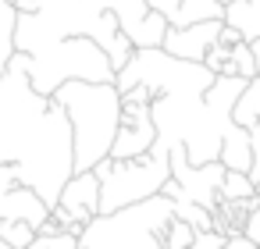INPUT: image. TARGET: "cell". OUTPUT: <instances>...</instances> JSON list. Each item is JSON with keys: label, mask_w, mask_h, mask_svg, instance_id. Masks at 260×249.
Returning <instances> with one entry per match:
<instances>
[{"label": "cell", "mask_w": 260, "mask_h": 249, "mask_svg": "<svg viewBox=\"0 0 260 249\" xmlns=\"http://www.w3.org/2000/svg\"><path fill=\"white\" fill-rule=\"evenodd\" d=\"M0 164H15L18 182L36 189L47 206L57 203L64 182L75 174L68 111L32 89L22 50L0 72Z\"/></svg>", "instance_id": "cell-1"}, {"label": "cell", "mask_w": 260, "mask_h": 249, "mask_svg": "<svg viewBox=\"0 0 260 249\" xmlns=\"http://www.w3.org/2000/svg\"><path fill=\"white\" fill-rule=\"evenodd\" d=\"M50 96L68 111L75 171H93L100 160L111 157L114 132L121 121V89L114 82L72 79V82H61Z\"/></svg>", "instance_id": "cell-2"}, {"label": "cell", "mask_w": 260, "mask_h": 249, "mask_svg": "<svg viewBox=\"0 0 260 249\" xmlns=\"http://www.w3.org/2000/svg\"><path fill=\"white\" fill-rule=\"evenodd\" d=\"M175 217V206L164 192L139 203L96 214L79 231V249H164V231Z\"/></svg>", "instance_id": "cell-3"}, {"label": "cell", "mask_w": 260, "mask_h": 249, "mask_svg": "<svg viewBox=\"0 0 260 249\" xmlns=\"http://www.w3.org/2000/svg\"><path fill=\"white\" fill-rule=\"evenodd\" d=\"M25 72L32 89H40L43 96H50L61 82H72V79L114 82L111 57L89 36H61V40L40 43L32 54H25Z\"/></svg>", "instance_id": "cell-4"}, {"label": "cell", "mask_w": 260, "mask_h": 249, "mask_svg": "<svg viewBox=\"0 0 260 249\" xmlns=\"http://www.w3.org/2000/svg\"><path fill=\"white\" fill-rule=\"evenodd\" d=\"M93 171L100 178V214H111L118 206L157 196L164 189V182L171 178V150L153 139V146L143 157H128V160L107 157Z\"/></svg>", "instance_id": "cell-5"}, {"label": "cell", "mask_w": 260, "mask_h": 249, "mask_svg": "<svg viewBox=\"0 0 260 249\" xmlns=\"http://www.w3.org/2000/svg\"><path fill=\"white\" fill-rule=\"evenodd\" d=\"M224 164L210 160V164H189L185 146H171V178L164 182V196L168 199H192L207 210L217 206L221 199V182H224Z\"/></svg>", "instance_id": "cell-6"}, {"label": "cell", "mask_w": 260, "mask_h": 249, "mask_svg": "<svg viewBox=\"0 0 260 249\" xmlns=\"http://www.w3.org/2000/svg\"><path fill=\"white\" fill-rule=\"evenodd\" d=\"M47 217H50V206L36 189L18 182V167L0 164V221H29L32 228H40Z\"/></svg>", "instance_id": "cell-7"}, {"label": "cell", "mask_w": 260, "mask_h": 249, "mask_svg": "<svg viewBox=\"0 0 260 249\" xmlns=\"http://www.w3.org/2000/svg\"><path fill=\"white\" fill-rule=\"evenodd\" d=\"M157 139V125L150 118V103H136V100H121V121L114 132V146H111V160H128V157H143Z\"/></svg>", "instance_id": "cell-8"}, {"label": "cell", "mask_w": 260, "mask_h": 249, "mask_svg": "<svg viewBox=\"0 0 260 249\" xmlns=\"http://www.w3.org/2000/svg\"><path fill=\"white\" fill-rule=\"evenodd\" d=\"M221 29H224V18H214V22H192V25H168L164 32V50L182 57V61H203L207 50L221 40Z\"/></svg>", "instance_id": "cell-9"}, {"label": "cell", "mask_w": 260, "mask_h": 249, "mask_svg": "<svg viewBox=\"0 0 260 249\" xmlns=\"http://www.w3.org/2000/svg\"><path fill=\"white\" fill-rule=\"evenodd\" d=\"M57 203H61L75 221L89 224V221L100 214V178H96V171H75V174L64 182Z\"/></svg>", "instance_id": "cell-10"}, {"label": "cell", "mask_w": 260, "mask_h": 249, "mask_svg": "<svg viewBox=\"0 0 260 249\" xmlns=\"http://www.w3.org/2000/svg\"><path fill=\"white\" fill-rule=\"evenodd\" d=\"M217 160H221L228 171H249V164H253L249 128H242V125H235V121H232V128L224 132V143H221Z\"/></svg>", "instance_id": "cell-11"}, {"label": "cell", "mask_w": 260, "mask_h": 249, "mask_svg": "<svg viewBox=\"0 0 260 249\" xmlns=\"http://www.w3.org/2000/svg\"><path fill=\"white\" fill-rule=\"evenodd\" d=\"M224 25H232L246 43L260 40V0H228L224 4Z\"/></svg>", "instance_id": "cell-12"}, {"label": "cell", "mask_w": 260, "mask_h": 249, "mask_svg": "<svg viewBox=\"0 0 260 249\" xmlns=\"http://www.w3.org/2000/svg\"><path fill=\"white\" fill-rule=\"evenodd\" d=\"M93 4H96L100 11H111L128 40H136L143 18L150 15V4H146V0H93ZM132 47H136V43H132Z\"/></svg>", "instance_id": "cell-13"}, {"label": "cell", "mask_w": 260, "mask_h": 249, "mask_svg": "<svg viewBox=\"0 0 260 249\" xmlns=\"http://www.w3.org/2000/svg\"><path fill=\"white\" fill-rule=\"evenodd\" d=\"M214 18H224L221 0H178V8L168 22L171 25H192V22H214Z\"/></svg>", "instance_id": "cell-14"}, {"label": "cell", "mask_w": 260, "mask_h": 249, "mask_svg": "<svg viewBox=\"0 0 260 249\" xmlns=\"http://www.w3.org/2000/svg\"><path fill=\"white\" fill-rule=\"evenodd\" d=\"M232 121L242 125V128H253L260 121V79H249L232 107Z\"/></svg>", "instance_id": "cell-15"}, {"label": "cell", "mask_w": 260, "mask_h": 249, "mask_svg": "<svg viewBox=\"0 0 260 249\" xmlns=\"http://www.w3.org/2000/svg\"><path fill=\"white\" fill-rule=\"evenodd\" d=\"M15 25H18V8L11 0H0V68L15 54Z\"/></svg>", "instance_id": "cell-16"}, {"label": "cell", "mask_w": 260, "mask_h": 249, "mask_svg": "<svg viewBox=\"0 0 260 249\" xmlns=\"http://www.w3.org/2000/svg\"><path fill=\"white\" fill-rule=\"evenodd\" d=\"M253 196H256V185L249 182L246 171H224L221 199H228V203H242V199H253Z\"/></svg>", "instance_id": "cell-17"}, {"label": "cell", "mask_w": 260, "mask_h": 249, "mask_svg": "<svg viewBox=\"0 0 260 249\" xmlns=\"http://www.w3.org/2000/svg\"><path fill=\"white\" fill-rule=\"evenodd\" d=\"M171 206H175V217L189 221L196 231H210L214 228V210H207V206H200L192 199H171Z\"/></svg>", "instance_id": "cell-18"}, {"label": "cell", "mask_w": 260, "mask_h": 249, "mask_svg": "<svg viewBox=\"0 0 260 249\" xmlns=\"http://www.w3.org/2000/svg\"><path fill=\"white\" fill-rule=\"evenodd\" d=\"M0 238L11 249H29L32 238H36V228L29 221H0Z\"/></svg>", "instance_id": "cell-19"}, {"label": "cell", "mask_w": 260, "mask_h": 249, "mask_svg": "<svg viewBox=\"0 0 260 249\" xmlns=\"http://www.w3.org/2000/svg\"><path fill=\"white\" fill-rule=\"evenodd\" d=\"M192 238H196V228L182 217H171L164 231V249H192Z\"/></svg>", "instance_id": "cell-20"}, {"label": "cell", "mask_w": 260, "mask_h": 249, "mask_svg": "<svg viewBox=\"0 0 260 249\" xmlns=\"http://www.w3.org/2000/svg\"><path fill=\"white\" fill-rule=\"evenodd\" d=\"M203 64H207L214 75H239V72H235V61H232V47H224V43H214V47L207 50Z\"/></svg>", "instance_id": "cell-21"}, {"label": "cell", "mask_w": 260, "mask_h": 249, "mask_svg": "<svg viewBox=\"0 0 260 249\" xmlns=\"http://www.w3.org/2000/svg\"><path fill=\"white\" fill-rule=\"evenodd\" d=\"M232 61H235V72H239L242 79H256V57H253V47H249L246 40H239V43L232 47Z\"/></svg>", "instance_id": "cell-22"}, {"label": "cell", "mask_w": 260, "mask_h": 249, "mask_svg": "<svg viewBox=\"0 0 260 249\" xmlns=\"http://www.w3.org/2000/svg\"><path fill=\"white\" fill-rule=\"evenodd\" d=\"M29 249H79V235H72V231H54V235H36Z\"/></svg>", "instance_id": "cell-23"}, {"label": "cell", "mask_w": 260, "mask_h": 249, "mask_svg": "<svg viewBox=\"0 0 260 249\" xmlns=\"http://www.w3.org/2000/svg\"><path fill=\"white\" fill-rule=\"evenodd\" d=\"M249 146H253V164H249V182L256 185V196H260V121L249 128Z\"/></svg>", "instance_id": "cell-24"}, {"label": "cell", "mask_w": 260, "mask_h": 249, "mask_svg": "<svg viewBox=\"0 0 260 249\" xmlns=\"http://www.w3.org/2000/svg\"><path fill=\"white\" fill-rule=\"evenodd\" d=\"M224 249H260V245H256L249 235L239 231V235H228V238H224Z\"/></svg>", "instance_id": "cell-25"}, {"label": "cell", "mask_w": 260, "mask_h": 249, "mask_svg": "<svg viewBox=\"0 0 260 249\" xmlns=\"http://www.w3.org/2000/svg\"><path fill=\"white\" fill-rule=\"evenodd\" d=\"M146 4H150L153 11H160L164 18H171V15H175V8H178V0H146Z\"/></svg>", "instance_id": "cell-26"}, {"label": "cell", "mask_w": 260, "mask_h": 249, "mask_svg": "<svg viewBox=\"0 0 260 249\" xmlns=\"http://www.w3.org/2000/svg\"><path fill=\"white\" fill-rule=\"evenodd\" d=\"M239 40H242V36H239V32H235L232 25H224V29H221V40H217V43H224V47H235Z\"/></svg>", "instance_id": "cell-27"}, {"label": "cell", "mask_w": 260, "mask_h": 249, "mask_svg": "<svg viewBox=\"0 0 260 249\" xmlns=\"http://www.w3.org/2000/svg\"><path fill=\"white\" fill-rule=\"evenodd\" d=\"M249 47H253V57H256V79H260V40H253Z\"/></svg>", "instance_id": "cell-28"}, {"label": "cell", "mask_w": 260, "mask_h": 249, "mask_svg": "<svg viewBox=\"0 0 260 249\" xmlns=\"http://www.w3.org/2000/svg\"><path fill=\"white\" fill-rule=\"evenodd\" d=\"M0 249H11V245H8V242H4V238H0Z\"/></svg>", "instance_id": "cell-29"}, {"label": "cell", "mask_w": 260, "mask_h": 249, "mask_svg": "<svg viewBox=\"0 0 260 249\" xmlns=\"http://www.w3.org/2000/svg\"><path fill=\"white\" fill-rule=\"evenodd\" d=\"M221 4H228V0H221Z\"/></svg>", "instance_id": "cell-30"}, {"label": "cell", "mask_w": 260, "mask_h": 249, "mask_svg": "<svg viewBox=\"0 0 260 249\" xmlns=\"http://www.w3.org/2000/svg\"><path fill=\"white\" fill-rule=\"evenodd\" d=\"M0 72H4V68H0Z\"/></svg>", "instance_id": "cell-31"}]
</instances>
